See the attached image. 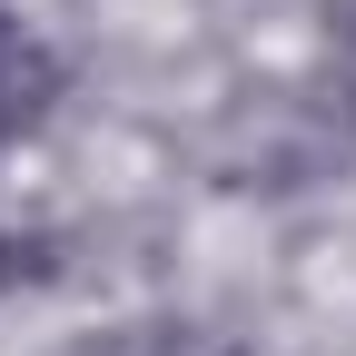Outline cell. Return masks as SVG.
<instances>
[{
  "mask_svg": "<svg viewBox=\"0 0 356 356\" xmlns=\"http://www.w3.org/2000/svg\"><path fill=\"white\" fill-rule=\"evenodd\" d=\"M50 99H60V50L40 40V20L20 10V0H0V139L30 129Z\"/></svg>",
  "mask_w": 356,
  "mask_h": 356,
  "instance_id": "obj_1",
  "label": "cell"
},
{
  "mask_svg": "<svg viewBox=\"0 0 356 356\" xmlns=\"http://www.w3.org/2000/svg\"><path fill=\"white\" fill-rule=\"evenodd\" d=\"M20 287H30V238L10 228V218H0V307H10Z\"/></svg>",
  "mask_w": 356,
  "mask_h": 356,
  "instance_id": "obj_2",
  "label": "cell"
},
{
  "mask_svg": "<svg viewBox=\"0 0 356 356\" xmlns=\"http://www.w3.org/2000/svg\"><path fill=\"white\" fill-rule=\"evenodd\" d=\"M346 129H356V99H346Z\"/></svg>",
  "mask_w": 356,
  "mask_h": 356,
  "instance_id": "obj_3",
  "label": "cell"
}]
</instances>
